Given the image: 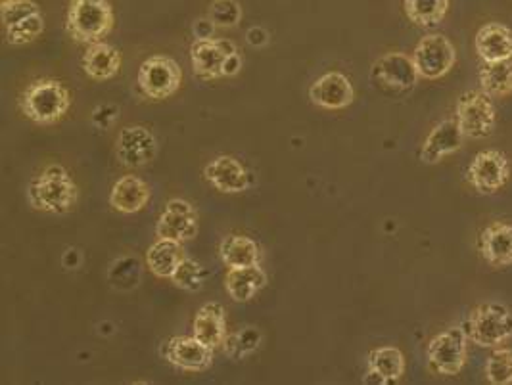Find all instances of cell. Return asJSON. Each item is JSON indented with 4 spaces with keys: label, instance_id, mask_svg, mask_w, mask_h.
Listing matches in <instances>:
<instances>
[{
    "label": "cell",
    "instance_id": "10",
    "mask_svg": "<svg viewBox=\"0 0 512 385\" xmlns=\"http://www.w3.org/2000/svg\"><path fill=\"white\" fill-rule=\"evenodd\" d=\"M509 177H511L509 158L499 150H484L470 161L465 179L478 194L491 196L509 182Z\"/></svg>",
    "mask_w": 512,
    "mask_h": 385
},
{
    "label": "cell",
    "instance_id": "21",
    "mask_svg": "<svg viewBox=\"0 0 512 385\" xmlns=\"http://www.w3.org/2000/svg\"><path fill=\"white\" fill-rule=\"evenodd\" d=\"M150 202V186L137 175H125L112 186L110 205L117 213L133 215Z\"/></svg>",
    "mask_w": 512,
    "mask_h": 385
},
{
    "label": "cell",
    "instance_id": "6",
    "mask_svg": "<svg viewBox=\"0 0 512 385\" xmlns=\"http://www.w3.org/2000/svg\"><path fill=\"white\" fill-rule=\"evenodd\" d=\"M419 71L413 56L403 52H388L380 56L371 68V79L386 94H407L417 87Z\"/></svg>",
    "mask_w": 512,
    "mask_h": 385
},
{
    "label": "cell",
    "instance_id": "36",
    "mask_svg": "<svg viewBox=\"0 0 512 385\" xmlns=\"http://www.w3.org/2000/svg\"><path fill=\"white\" fill-rule=\"evenodd\" d=\"M240 69H242V58L238 52H233L227 56V60L223 64V77H234Z\"/></svg>",
    "mask_w": 512,
    "mask_h": 385
},
{
    "label": "cell",
    "instance_id": "25",
    "mask_svg": "<svg viewBox=\"0 0 512 385\" xmlns=\"http://www.w3.org/2000/svg\"><path fill=\"white\" fill-rule=\"evenodd\" d=\"M267 284V276L259 265L244 269H229L225 274V290L236 303H246L256 297Z\"/></svg>",
    "mask_w": 512,
    "mask_h": 385
},
{
    "label": "cell",
    "instance_id": "18",
    "mask_svg": "<svg viewBox=\"0 0 512 385\" xmlns=\"http://www.w3.org/2000/svg\"><path fill=\"white\" fill-rule=\"evenodd\" d=\"M463 138L465 135H463L457 119H443L422 142L420 161L426 165L440 163L445 156H451L457 150H461Z\"/></svg>",
    "mask_w": 512,
    "mask_h": 385
},
{
    "label": "cell",
    "instance_id": "2",
    "mask_svg": "<svg viewBox=\"0 0 512 385\" xmlns=\"http://www.w3.org/2000/svg\"><path fill=\"white\" fill-rule=\"evenodd\" d=\"M71 106V94L58 79L41 77L25 87L20 94V112L37 125H54L64 119Z\"/></svg>",
    "mask_w": 512,
    "mask_h": 385
},
{
    "label": "cell",
    "instance_id": "3",
    "mask_svg": "<svg viewBox=\"0 0 512 385\" xmlns=\"http://www.w3.org/2000/svg\"><path fill=\"white\" fill-rule=\"evenodd\" d=\"M114 8L110 0H70L66 31L75 43L93 45L114 29Z\"/></svg>",
    "mask_w": 512,
    "mask_h": 385
},
{
    "label": "cell",
    "instance_id": "30",
    "mask_svg": "<svg viewBox=\"0 0 512 385\" xmlns=\"http://www.w3.org/2000/svg\"><path fill=\"white\" fill-rule=\"evenodd\" d=\"M206 278H208V271H206L198 261H194V259H190V257H185V259L177 265V269L173 271L169 280H171L173 286L179 288V290H185V292H200L202 286H204V282H206Z\"/></svg>",
    "mask_w": 512,
    "mask_h": 385
},
{
    "label": "cell",
    "instance_id": "16",
    "mask_svg": "<svg viewBox=\"0 0 512 385\" xmlns=\"http://www.w3.org/2000/svg\"><path fill=\"white\" fill-rule=\"evenodd\" d=\"M309 100L323 110H344L353 104L355 91L340 71H328L309 87Z\"/></svg>",
    "mask_w": 512,
    "mask_h": 385
},
{
    "label": "cell",
    "instance_id": "9",
    "mask_svg": "<svg viewBox=\"0 0 512 385\" xmlns=\"http://www.w3.org/2000/svg\"><path fill=\"white\" fill-rule=\"evenodd\" d=\"M4 39L8 45H27L45 31V20L39 6L31 0H14L2 6Z\"/></svg>",
    "mask_w": 512,
    "mask_h": 385
},
{
    "label": "cell",
    "instance_id": "32",
    "mask_svg": "<svg viewBox=\"0 0 512 385\" xmlns=\"http://www.w3.org/2000/svg\"><path fill=\"white\" fill-rule=\"evenodd\" d=\"M486 378L493 385L512 384V349L501 347L489 355Z\"/></svg>",
    "mask_w": 512,
    "mask_h": 385
},
{
    "label": "cell",
    "instance_id": "22",
    "mask_svg": "<svg viewBox=\"0 0 512 385\" xmlns=\"http://www.w3.org/2000/svg\"><path fill=\"white\" fill-rule=\"evenodd\" d=\"M194 336L213 349L223 347L227 340V313L221 303H206L196 313L194 324H192Z\"/></svg>",
    "mask_w": 512,
    "mask_h": 385
},
{
    "label": "cell",
    "instance_id": "5",
    "mask_svg": "<svg viewBox=\"0 0 512 385\" xmlns=\"http://www.w3.org/2000/svg\"><path fill=\"white\" fill-rule=\"evenodd\" d=\"M466 341L463 326H451L432 338L426 349L430 370L440 376H457L465 368L468 357Z\"/></svg>",
    "mask_w": 512,
    "mask_h": 385
},
{
    "label": "cell",
    "instance_id": "13",
    "mask_svg": "<svg viewBox=\"0 0 512 385\" xmlns=\"http://www.w3.org/2000/svg\"><path fill=\"white\" fill-rule=\"evenodd\" d=\"M198 234V215L196 209L187 200L175 198L167 202L158 223H156V238L175 240L185 244L196 238Z\"/></svg>",
    "mask_w": 512,
    "mask_h": 385
},
{
    "label": "cell",
    "instance_id": "12",
    "mask_svg": "<svg viewBox=\"0 0 512 385\" xmlns=\"http://www.w3.org/2000/svg\"><path fill=\"white\" fill-rule=\"evenodd\" d=\"M158 154V140L148 127L129 125L116 140V156L121 165L129 169H139L152 163Z\"/></svg>",
    "mask_w": 512,
    "mask_h": 385
},
{
    "label": "cell",
    "instance_id": "20",
    "mask_svg": "<svg viewBox=\"0 0 512 385\" xmlns=\"http://www.w3.org/2000/svg\"><path fill=\"white\" fill-rule=\"evenodd\" d=\"M474 46L484 64L511 60L512 29L503 23H486L478 29Z\"/></svg>",
    "mask_w": 512,
    "mask_h": 385
},
{
    "label": "cell",
    "instance_id": "31",
    "mask_svg": "<svg viewBox=\"0 0 512 385\" xmlns=\"http://www.w3.org/2000/svg\"><path fill=\"white\" fill-rule=\"evenodd\" d=\"M259 345H261V334L254 326L227 336V340L223 343L225 353L234 361H242L244 357L254 353Z\"/></svg>",
    "mask_w": 512,
    "mask_h": 385
},
{
    "label": "cell",
    "instance_id": "34",
    "mask_svg": "<svg viewBox=\"0 0 512 385\" xmlns=\"http://www.w3.org/2000/svg\"><path fill=\"white\" fill-rule=\"evenodd\" d=\"M215 29L217 27H215V23L211 22L210 18L208 20H196L192 25V33H194L196 39H213Z\"/></svg>",
    "mask_w": 512,
    "mask_h": 385
},
{
    "label": "cell",
    "instance_id": "29",
    "mask_svg": "<svg viewBox=\"0 0 512 385\" xmlns=\"http://www.w3.org/2000/svg\"><path fill=\"white\" fill-rule=\"evenodd\" d=\"M407 18L420 27H434L443 22L449 10V0H403Z\"/></svg>",
    "mask_w": 512,
    "mask_h": 385
},
{
    "label": "cell",
    "instance_id": "33",
    "mask_svg": "<svg viewBox=\"0 0 512 385\" xmlns=\"http://www.w3.org/2000/svg\"><path fill=\"white\" fill-rule=\"evenodd\" d=\"M208 18L215 23V27L231 29L242 20V8L238 0H213Z\"/></svg>",
    "mask_w": 512,
    "mask_h": 385
},
{
    "label": "cell",
    "instance_id": "7",
    "mask_svg": "<svg viewBox=\"0 0 512 385\" xmlns=\"http://www.w3.org/2000/svg\"><path fill=\"white\" fill-rule=\"evenodd\" d=\"M455 119L465 138H488L497 125V110L486 92L468 91L457 102Z\"/></svg>",
    "mask_w": 512,
    "mask_h": 385
},
{
    "label": "cell",
    "instance_id": "27",
    "mask_svg": "<svg viewBox=\"0 0 512 385\" xmlns=\"http://www.w3.org/2000/svg\"><path fill=\"white\" fill-rule=\"evenodd\" d=\"M183 259H185L183 244L175 240L158 238V242L146 251V265L158 278H171V274Z\"/></svg>",
    "mask_w": 512,
    "mask_h": 385
},
{
    "label": "cell",
    "instance_id": "14",
    "mask_svg": "<svg viewBox=\"0 0 512 385\" xmlns=\"http://www.w3.org/2000/svg\"><path fill=\"white\" fill-rule=\"evenodd\" d=\"M213 347L198 340L196 336H177L163 345L162 355L165 361L185 372H204L213 363Z\"/></svg>",
    "mask_w": 512,
    "mask_h": 385
},
{
    "label": "cell",
    "instance_id": "15",
    "mask_svg": "<svg viewBox=\"0 0 512 385\" xmlns=\"http://www.w3.org/2000/svg\"><path fill=\"white\" fill-rule=\"evenodd\" d=\"M233 52H238V48L227 39H196V43L190 48L194 75L204 81L223 77V64Z\"/></svg>",
    "mask_w": 512,
    "mask_h": 385
},
{
    "label": "cell",
    "instance_id": "23",
    "mask_svg": "<svg viewBox=\"0 0 512 385\" xmlns=\"http://www.w3.org/2000/svg\"><path fill=\"white\" fill-rule=\"evenodd\" d=\"M405 374V355L392 345L376 347L369 355V378L373 384H396Z\"/></svg>",
    "mask_w": 512,
    "mask_h": 385
},
{
    "label": "cell",
    "instance_id": "24",
    "mask_svg": "<svg viewBox=\"0 0 512 385\" xmlns=\"http://www.w3.org/2000/svg\"><path fill=\"white\" fill-rule=\"evenodd\" d=\"M121 68V54L116 46L93 43L83 54V69L94 81H108L116 77Z\"/></svg>",
    "mask_w": 512,
    "mask_h": 385
},
{
    "label": "cell",
    "instance_id": "17",
    "mask_svg": "<svg viewBox=\"0 0 512 385\" xmlns=\"http://www.w3.org/2000/svg\"><path fill=\"white\" fill-rule=\"evenodd\" d=\"M204 179L223 194H240L252 186L250 171L233 156L211 159L204 167Z\"/></svg>",
    "mask_w": 512,
    "mask_h": 385
},
{
    "label": "cell",
    "instance_id": "1",
    "mask_svg": "<svg viewBox=\"0 0 512 385\" xmlns=\"http://www.w3.org/2000/svg\"><path fill=\"white\" fill-rule=\"evenodd\" d=\"M79 200V188L62 165H48L27 186V204L52 215L70 213Z\"/></svg>",
    "mask_w": 512,
    "mask_h": 385
},
{
    "label": "cell",
    "instance_id": "35",
    "mask_svg": "<svg viewBox=\"0 0 512 385\" xmlns=\"http://www.w3.org/2000/svg\"><path fill=\"white\" fill-rule=\"evenodd\" d=\"M246 39H248V43L254 46V48H261V46L267 45L269 43V35H267V31L263 29V27H252L248 33H246Z\"/></svg>",
    "mask_w": 512,
    "mask_h": 385
},
{
    "label": "cell",
    "instance_id": "26",
    "mask_svg": "<svg viewBox=\"0 0 512 385\" xmlns=\"http://www.w3.org/2000/svg\"><path fill=\"white\" fill-rule=\"evenodd\" d=\"M219 255L227 265V269H244V267L259 265V259H261L259 246L244 234L227 236L219 246Z\"/></svg>",
    "mask_w": 512,
    "mask_h": 385
},
{
    "label": "cell",
    "instance_id": "11",
    "mask_svg": "<svg viewBox=\"0 0 512 385\" xmlns=\"http://www.w3.org/2000/svg\"><path fill=\"white\" fill-rule=\"evenodd\" d=\"M413 62L422 79L436 81L453 69L457 62V50L445 35L430 33L415 46Z\"/></svg>",
    "mask_w": 512,
    "mask_h": 385
},
{
    "label": "cell",
    "instance_id": "19",
    "mask_svg": "<svg viewBox=\"0 0 512 385\" xmlns=\"http://www.w3.org/2000/svg\"><path fill=\"white\" fill-rule=\"evenodd\" d=\"M478 251L482 259L493 269H505L512 265V225L491 223L480 232Z\"/></svg>",
    "mask_w": 512,
    "mask_h": 385
},
{
    "label": "cell",
    "instance_id": "28",
    "mask_svg": "<svg viewBox=\"0 0 512 385\" xmlns=\"http://www.w3.org/2000/svg\"><path fill=\"white\" fill-rule=\"evenodd\" d=\"M480 91L491 98H501L512 92V58L503 62H489L480 69Z\"/></svg>",
    "mask_w": 512,
    "mask_h": 385
},
{
    "label": "cell",
    "instance_id": "8",
    "mask_svg": "<svg viewBox=\"0 0 512 385\" xmlns=\"http://www.w3.org/2000/svg\"><path fill=\"white\" fill-rule=\"evenodd\" d=\"M183 81L181 66L167 56H152L142 62L137 77L139 91L148 100H165L179 91Z\"/></svg>",
    "mask_w": 512,
    "mask_h": 385
},
{
    "label": "cell",
    "instance_id": "37",
    "mask_svg": "<svg viewBox=\"0 0 512 385\" xmlns=\"http://www.w3.org/2000/svg\"><path fill=\"white\" fill-rule=\"evenodd\" d=\"M10 2H14V0H2V6H6V4H10Z\"/></svg>",
    "mask_w": 512,
    "mask_h": 385
},
{
    "label": "cell",
    "instance_id": "4",
    "mask_svg": "<svg viewBox=\"0 0 512 385\" xmlns=\"http://www.w3.org/2000/svg\"><path fill=\"white\" fill-rule=\"evenodd\" d=\"M463 330L480 347H499L512 338V311L501 303H484L468 315Z\"/></svg>",
    "mask_w": 512,
    "mask_h": 385
}]
</instances>
